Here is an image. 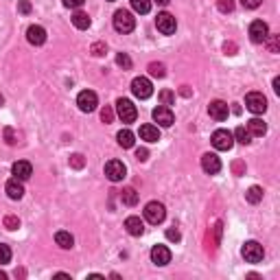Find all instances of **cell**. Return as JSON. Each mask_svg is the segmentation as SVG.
<instances>
[{"mask_svg":"<svg viewBox=\"0 0 280 280\" xmlns=\"http://www.w3.org/2000/svg\"><path fill=\"white\" fill-rule=\"evenodd\" d=\"M114 29L118 33H131L136 29V18L125 9H118L114 13Z\"/></svg>","mask_w":280,"mask_h":280,"instance_id":"6da1fadb","label":"cell"},{"mask_svg":"<svg viewBox=\"0 0 280 280\" xmlns=\"http://www.w3.org/2000/svg\"><path fill=\"white\" fill-rule=\"evenodd\" d=\"M145 219L149 221L151 226H158V224H162L164 221V217H167V210H164V206L160 204V202H149L145 206Z\"/></svg>","mask_w":280,"mask_h":280,"instance_id":"7a4b0ae2","label":"cell"},{"mask_svg":"<svg viewBox=\"0 0 280 280\" xmlns=\"http://www.w3.org/2000/svg\"><path fill=\"white\" fill-rule=\"evenodd\" d=\"M210 140L217 151H230L234 145V136H232V131H228V129H217Z\"/></svg>","mask_w":280,"mask_h":280,"instance_id":"3957f363","label":"cell"},{"mask_svg":"<svg viewBox=\"0 0 280 280\" xmlns=\"http://www.w3.org/2000/svg\"><path fill=\"white\" fill-rule=\"evenodd\" d=\"M116 114H118V118L123 123H134L136 116H138V110L129 98H118L116 101Z\"/></svg>","mask_w":280,"mask_h":280,"instance_id":"277c9868","label":"cell"},{"mask_svg":"<svg viewBox=\"0 0 280 280\" xmlns=\"http://www.w3.org/2000/svg\"><path fill=\"white\" fill-rule=\"evenodd\" d=\"M125 175H127V167L121 160H110L105 164V177H108L110 182H123Z\"/></svg>","mask_w":280,"mask_h":280,"instance_id":"5b68a950","label":"cell"},{"mask_svg":"<svg viewBox=\"0 0 280 280\" xmlns=\"http://www.w3.org/2000/svg\"><path fill=\"white\" fill-rule=\"evenodd\" d=\"M241 254H243V258L248 261V263H261L263 256H265V250H263L261 243H256V241H248V243L243 245Z\"/></svg>","mask_w":280,"mask_h":280,"instance_id":"8992f818","label":"cell"},{"mask_svg":"<svg viewBox=\"0 0 280 280\" xmlns=\"http://www.w3.org/2000/svg\"><path fill=\"white\" fill-rule=\"evenodd\" d=\"M269 35V27H267V22H263V20H254L250 24V39L254 44H265V39Z\"/></svg>","mask_w":280,"mask_h":280,"instance_id":"52a82bcc","label":"cell"},{"mask_svg":"<svg viewBox=\"0 0 280 280\" xmlns=\"http://www.w3.org/2000/svg\"><path fill=\"white\" fill-rule=\"evenodd\" d=\"M131 92H134V96H138V98H149L153 94V86L147 77H136L131 81Z\"/></svg>","mask_w":280,"mask_h":280,"instance_id":"ba28073f","label":"cell"},{"mask_svg":"<svg viewBox=\"0 0 280 280\" xmlns=\"http://www.w3.org/2000/svg\"><path fill=\"white\" fill-rule=\"evenodd\" d=\"M155 27H158V31L164 33V35H173L177 29V22L169 11H162V13H158V18H155Z\"/></svg>","mask_w":280,"mask_h":280,"instance_id":"9c48e42d","label":"cell"},{"mask_svg":"<svg viewBox=\"0 0 280 280\" xmlns=\"http://www.w3.org/2000/svg\"><path fill=\"white\" fill-rule=\"evenodd\" d=\"M245 108H248L252 114H263L267 110V98L261 92H250L245 96Z\"/></svg>","mask_w":280,"mask_h":280,"instance_id":"30bf717a","label":"cell"},{"mask_svg":"<svg viewBox=\"0 0 280 280\" xmlns=\"http://www.w3.org/2000/svg\"><path fill=\"white\" fill-rule=\"evenodd\" d=\"M77 105L81 112H94L96 105H98V96L96 92H92V90H84V92H79L77 96Z\"/></svg>","mask_w":280,"mask_h":280,"instance_id":"8fae6325","label":"cell"},{"mask_svg":"<svg viewBox=\"0 0 280 280\" xmlns=\"http://www.w3.org/2000/svg\"><path fill=\"white\" fill-rule=\"evenodd\" d=\"M153 121L158 123L160 127H171L173 121H175V116H173L171 108H167V105H160V108L153 110Z\"/></svg>","mask_w":280,"mask_h":280,"instance_id":"7c38bea8","label":"cell"},{"mask_svg":"<svg viewBox=\"0 0 280 280\" xmlns=\"http://www.w3.org/2000/svg\"><path fill=\"white\" fill-rule=\"evenodd\" d=\"M151 261L155 263V265H169L171 263V250L167 248V245H153L151 248Z\"/></svg>","mask_w":280,"mask_h":280,"instance_id":"4fadbf2b","label":"cell"},{"mask_svg":"<svg viewBox=\"0 0 280 280\" xmlns=\"http://www.w3.org/2000/svg\"><path fill=\"white\" fill-rule=\"evenodd\" d=\"M202 169L208 173V175H215L221 171V160L217 153H204L202 155Z\"/></svg>","mask_w":280,"mask_h":280,"instance_id":"5bb4252c","label":"cell"},{"mask_svg":"<svg viewBox=\"0 0 280 280\" xmlns=\"http://www.w3.org/2000/svg\"><path fill=\"white\" fill-rule=\"evenodd\" d=\"M27 39H29V44H33V46H42L46 42L44 27H39V24H31V27L27 29Z\"/></svg>","mask_w":280,"mask_h":280,"instance_id":"9a60e30c","label":"cell"},{"mask_svg":"<svg viewBox=\"0 0 280 280\" xmlns=\"http://www.w3.org/2000/svg\"><path fill=\"white\" fill-rule=\"evenodd\" d=\"M208 114L215 121H226L228 118V114H230V108H228V103L226 101H210V105H208Z\"/></svg>","mask_w":280,"mask_h":280,"instance_id":"2e32d148","label":"cell"},{"mask_svg":"<svg viewBox=\"0 0 280 280\" xmlns=\"http://www.w3.org/2000/svg\"><path fill=\"white\" fill-rule=\"evenodd\" d=\"M11 173L18 179H29L33 175V167H31V162H27V160H18L11 167Z\"/></svg>","mask_w":280,"mask_h":280,"instance_id":"e0dca14e","label":"cell"},{"mask_svg":"<svg viewBox=\"0 0 280 280\" xmlns=\"http://www.w3.org/2000/svg\"><path fill=\"white\" fill-rule=\"evenodd\" d=\"M5 191H7V195H9L11 199H22V195H24V186H22V179H18V177L9 179V182L5 184Z\"/></svg>","mask_w":280,"mask_h":280,"instance_id":"ac0fdd59","label":"cell"},{"mask_svg":"<svg viewBox=\"0 0 280 280\" xmlns=\"http://www.w3.org/2000/svg\"><path fill=\"white\" fill-rule=\"evenodd\" d=\"M140 138L145 140V143H158L160 140V129L155 125H140Z\"/></svg>","mask_w":280,"mask_h":280,"instance_id":"d6986e66","label":"cell"},{"mask_svg":"<svg viewBox=\"0 0 280 280\" xmlns=\"http://www.w3.org/2000/svg\"><path fill=\"white\" fill-rule=\"evenodd\" d=\"M125 228H127V232L131 236H140L145 232V224L140 221V217H127L125 219Z\"/></svg>","mask_w":280,"mask_h":280,"instance_id":"ffe728a7","label":"cell"},{"mask_svg":"<svg viewBox=\"0 0 280 280\" xmlns=\"http://www.w3.org/2000/svg\"><path fill=\"white\" fill-rule=\"evenodd\" d=\"M55 241H57V245H59V248H64V250H70L72 245H75V238H72L70 232H66V230H59V232L55 234Z\"/></svg>","mask_w":280,"mask_h":280,"instance_id":"44dd1931","label":"cell"},{"mask_svg":"<svg viewBox=\"0 0 280 280\" xmlns=\"http://www.w3.org/2000/svg\"><path fill=\"white\" fill-rule=\"evenodd\" d=\"M248 131L252 136H265L267 134V125L261 118H252V121H248Z\"/></svg>","mask_w":280,"mask_h":280,"instance_id":"7402d4cb","label":"cell"},{"mask_svg":"<svg viewBox=\"0 0 280 280\" xmlns=\"http://www.w3.org/2000/svg\"><path fill=\"white\" fill-rule=\"evenodd\" d=\"M72 24L79 29V31H86L90 29V24H92V20H90V15L84 13V11H77L75 15H72Z\"/></svg>","mask_w":280,"mask_h":280,"instance_id":"603a6c76","label":"cell"},{"mask_svg":"<svg viewBox=\"0 0 280 280\" xmlns=\"http://www.w3.org/2000/svg\"><path fill=\"white\" fill-rule=\"evenodd\" d=\"M116 140H118V145L123 147V149H131V147H134V134H131L129 129H121Z\"/></svg>","mask_w":280,"mask_h":280,"instance_id":"cb8c5ba5","label":"cell"},{"mask_svg":"<svg viewBox=\"0 0 280 280\" xmlns=\"http://www.w3.org/2000/svg\"><path fill=\"white\" fill-rule=\"evenodd\" d=\"M121 202L125 204V206H136L138 204V193L134 191V188H123V193H121Z\"/></svg>","mask_w":280,"mask_h":280,"instance_id":"d4e9b609","label":"cell"},{"mask_svg":"<svg viewBox=\"0 0 280 280\" xmlns=\"http://www.w3.org/2000/svg\"><path fill=\"white\" fill-rule=\"evenodd\" d=\"M245 199H248L250 204H258V202H263V188H261V186H250L248 193H245Z\"/></svg>","mask_w":280,"mask_h":280,"instance_id":"484cf974","label":"cell"},{"mask_svg":"<svg viewBox=\"0 0 280 280\" xmlns=\"http://www.w3.org/2000/svg\"><path fill=\"white\" fill-rule=\"evenodd\" d=\"M232 136H234V140H238L241 145H250V143H252V134L248 131V127H236Z\"/></svg>","mask_w":280,"mask_h":280,"instance_id":"4316f807","label":"cell"},{"mask_svg":"<svg viewBox=\"0 0 280 280\" xmlns=\"http://www.w3.org/2000/svg\"><path fill=\"white\" fill-rule=\"evenodd\" d=\"M131 7H134L136 13H149L151 11V0H129Z\"/></svg>","mask_w":280,"mask_h":280,"instance_id":"83f0119b","label":"cell"},{"mask_svg":"<svg viewBox=\"0 0 280 280\" xmlns=\"http://www.w3.org/2000/svg\"><path fill=\"white\" fill-rule=\"evenodd\" d=\"M217 7L221 13H232L234 11V0H217Z\"/></svg>","mask_w":280,"mask_h":280,"instance_id":"f1b7e54d","label":"cell"},{"mask_svg":"<svg viewBox=\"0 0 280 280\" xmlns=\"http://www.w3.org/2000/svg\"><path fill=\"white\" fill-rule=\"evenodd\" d=\"M9 261H11V250H9V245L0 243V265H7Z\"/></svg>","mask_w":280,"mask_h":280,"instance_id":"f546056e","label":"cell"},{"mask_svg":"<svg viewBox=\"0 0 280 280\" xmlns=\"http://www.w3.org/2000/svg\"><path fill=\"white\" fill-rule=\"evenodd\" d=\"M265 42H267V46H269V53H278V48H280V37H278V35H271V33H269Z\"/></svg>","mask_w":280,"mask_h":280,"instance_id":"4dcf8cb0","label":"cell"},{"mask_svg":"<svg viewBox=\"0 0 280 280\" xmlns=\"http://www.w3.org/2000/svg\"><path fill=\"white\" fill-rule=\"evenodd\" d=\"M149 75L151 77H164V75H167V70H164V66L162 64H149Z\"/></svg>","mask_w":280,"mask_h":280,"instance_id":"1f68e13d","label":"cell"},{"mask_svg":"<svg viewBox=\"0 0 280 280\" xmlns=\"http://www.w3.org/2000/svg\"><path fill=\"white\" fill-rule=\"evenodd\" d=\"M160 101H162V105H167V108H169V105L175 103V94H173L171 90H162V92H160Z\"/></svg>","mask_w":280,"mask_h":280,"instance_id":"d6a6232c","label":"cell"},{"mask_svg":"<svg viewBox=\"0 0 280 280\" xmlns=\"http://www.w3.org/2000/svg\"><path fill=\"white\" fill-rule=\"evenodd\" d=\"M5 228H7V230H18V228H20V219L13 217V215L5 217Z\"/></svg>","mask_w":280,"mask_h":280,"instance_id":"836d02e7","label":"cell"},{"mask_svg":"<svg viewBox=\"0 0 280 280\" xmlns=\"http://www.w3.org/2000/svg\"><path fill=\"white\" fill-rule=\"evenodd\" d=\"M116 64L123 66L125 70L131 68V59H129V55H125V53H118V55H116Z\"/></svg>","mask_w":280,"mask_h":280,"instance_id":"e575fe53","label":"cell"},{"mask_svg":"<svg viewBox=\"0 0 280 280\" xmlns=\"http://www.w3.org/2000/svg\"><path fill=\"white\" fill-rule=\"evenodd\" d=\"M101 121L103 123H112L114 121V110L110 108V105H105V108L101 110Z\"/></svg>","mask_w":280,"mask_h":280,"instance_id":"d590c367","label":"cell"},{"mask_svg":"<svg viewBox=\"0 0 280 280\" xmlns=\"http://www.w3.org/2000/svg\"><path fill=\"white\" fill-rule=\"evenodd\" d=\"M70 164H72L75 169H81V167H84V155H81V153L70 155Z\"/></svg>","mask_w":280,"mask_h":280,"instance_id":"8d00e7d4","label":"cell"},{"mask_svg":"<svg viewBox=\"0 0 280 280\" xmlns=\"http://www.w3.org/2000/svg\"><path fill=\"white\" fill-rule=\"evenodd\" d=\"M90 51H92V55H96V57H101V55H105V51H108V48H105V44H101V42H96V44H92V48H90Z\"/></svg>","mask_w":280,"mask_h":280,"instance_id":"74e56055","label":"cell"},{"mask_svg":"<svg viewBox=\"0 0 280 280\" xmlns=\"http://www.w3.org/2000/svg\"><path fill=\"white\" fill-rule=\"evenodd\" d=\"M167 238H169V241H179V238H182V236H179V230H175V228H169L167 230Z\"/></svg>","mask_w":280,"mask_h":280,"instance_id":"f35d334b","label":"cell"},{"mask_svg":"<svg viewBox=\"0 0 280 280\" xmlns=\"http://www.w3.org/2000/svg\"><path fill=\"white\" fill-rule=\"evenodd\" d=\"M263 0H241V5L245 7V9H256V7H261Z\"/></svg>","mask_w":280,"mask_h":280,"instance_id":"ab89813d","label":"cell"},{"mask_svg":"<svg viewBox=\"0 0 280 280\" xmlns=\"http://www.w3.org/2000/svg\"><path fill=\"white\" fill-rule=\"evenodd\" d=\"M84 3H86V0H64V5L70 7V9H79V7L84 5Z\"/></svg>","mask_w":280,"mask_h":280,"instance_id":"60d3db41","label":"cell"},{"mask_svg":"<svg viewBox=\"0 0 280 280\" xmlns=\"http://www.w3.org/2000/svg\"><path fill=\"white\" fill-rule=\"evenodd\" d=\"M18 9H20V13H31V3L29 0H20Z\"/></svg>","mask_w":280,"mask_h":280,"instance_id":"b9f144b4","label":"cell"},{"mask_svg":"<svg viewBox=\"0 0 280 280\" xmlns=\"http://www.w3.org/2000/svg\"><path fill=\"white\" fill-rule=\"evenodd\" d=\"M147 155H149V151H147V149H136V158H138L140 162H145Z\"/></svg>","mask_w":280,"mask_h":280,"instance_id":"7bdbcfd3","label":"cell"},{"mask_svg":"<svg viewBox=\"0 0 280 280\" xmlns=\"http://www.w3.org/2000/svg\"><path fill=\"white\" fill-rule=\"evenodd\" d=\"M5 136H7V143L15 145V138H13V131H11V129H5Z\"/></svg>","mask_w":280,"mask_h":280,"instance_id":"ee69618b","label":"cell"},{"mask_svg":"<svg viewBox=\"0 0 280 280\" xmlns=\"http://www.w3.org/2000/svg\"><path fill=\"white\" fill-rule=\"evenodd\" d=\"M224 51H226L228 55H234V51H236V46H234L232 42H230V44H226V46H224Z\"/></svg>","mask_w":280,"mask_h":280,"instance_id":"f6af8a7d","label":"cell"},{"mask_svg":"<svg viewBox=\"0 0 280 280\" xmlns=\"http://www.w3.org/2000/svg\"><path fill=\"white\" fill-rule=\"evenodd\" d=\"M274 92H276V94H280V79H278V77L274 79Z\"/></svg>","mask_w":280,"mask_h":280,"instance_id":"bcb514c9","label":"cell"},{"mask_svg":"<svg viewBox=\"0 0 280 280\" xmlns=\"http://www.w3.org/2000/svg\"><path fill=\"white\" fill-rule=\"evenodd\" d=\"M184 96H191V90H188V86H182V90H179Z\"/></svg>","mask_w":280,"mask_h":280,"instance_id":"7dc6e473","label":"cell"},{"mask_svg":"<svg viewBox=\"0 0 280 280\" xmlns=\"http://www.w3.org/2000/svg\"><path fill=\"white\" fill-rule=\"evenodd\" d=\"M155 3H158V5H162V7H164V5H169V0H155Z\"/></svg>","mask_w":280,"mask_h":280,"instance_id":"c3c4849f","label":"cell"},{"mask_svg":"<svg viewBox=\"0 0 280 280\" xmlns=\"http://www.w3.org/2000/svg\"><path fill=\"white\" fill-rule=\"evenodd\" d=\"M0 280H7V274H5V271H0Z\"/></svg>","mask_w":280,"mask_h":280,"instance_id":"681fc988","label":"cell"},{"mask_svg":"<svg viewBox=\"0 0 280 280\" xmlns=\"http://www.w3.org/2000/svg\"><path fill=\"white\" fill-rule=\"evenodd\" d=\"M3 103H5V98H3V96H0V105H3Z\"/></svg>","mask_w":280,"mask_h":280,"instance_id":"f907efd6","label":"cell"},{"mask_svg":"<svg viewBox=\"0 0 280 280\" xmlns=\"http://www.w3.org/2000/svg\"><path fill=\"white\" fill-rule=\"evenodd\" d=\"M110 3H114V0H110Z\"/></svg>","mask_w":280,"mask_h":280,"instance_id":"816d5d0a","label":"cell"}]
</instances>
